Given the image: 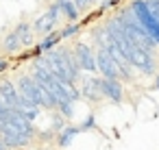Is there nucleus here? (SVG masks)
Returning a JSON list of instances; mask_svg holds the SVG:
<instances>
[{
  "mask_svg": "<svg viewBox=\"0 0 159 150\" xmlns=\"http://www.w3.org/2000/svg\"><path fill=\"white\" fill-rule=\"evenodd\" d=\"M16 85H18L20 94H22L26 100H31L33 104H37L39 109H57V107H59L57 96H55L48 87L39 85L31 74H22Z\"/></svg>",
  "mask_w": 159,
  "mask_h": 150,
  "instance_id": "nucleus-1",
  "label": "nucleus"
},
{
  "mask_svg": "<svg viewBox=\"0 0 159 150\" xmlns=\"http://www.w3.org/2000/svg\"><path fill=\"white\" fill-rule=\"evenodd\" d=\"M129 9L133 11V15L137 18V22L144 26V31L150 35V39L159 46V20L150 13L146 0H133V2L129 5Z\"/></svg>",
  "mask_w": 159,
  "mask_h": 150,
  "instance_id": "nucleus-2",
  "label": "nucleus"
},
{
  "mask_svg": "<svg viewBox=\"0 0 159 150\" xmlns=\"http://www.w3.org/2000/svg\"><path fill=\"white\" fill-rule=\"evenodd\" d=\"M96 63H98V74H100V78L124 81V72H122V68L116 63V59L109 55L107 48H98V50H96Z\"/></svg>",
  "mask_w": 159,
  "mask_h": 150,
  "instance_id": "nucleus-3",
  "label": "nucleus"
},
{
  "mask_svg": "<svg viewBox=\"0 0 159 150\" xmlns=\"http://www.w3.org/2000/svg\"><path fill=\"white\" fill-rule=\"evenodd\" d=\"M72 52H74V57H76V63H79V68L83 70V72H87V74H98V63H96V52L87 46V44H76L74 48H72Z\"/></svg>",
  "mask_w": 159,
  "mask_h": 150,
  "instance_id": "nucleus-4",
  "label": "nucleus"
},
{
  "mask_svg": "<svg viewBox=\"0 0 159 150\" xmlns=\"http://www.w3.org/2000/svg\"><path fill=\"white\" fill-rule=\"evenodd\" d=\"M59 18H61V9H59V5H57V2H52V5L48 7V11H46L44 15H39V18L35 20L33 29H35L37 33H42V35L46 37V35L55 33V26H57Z\"/></svg>",
  "mask_w": 159,
  "mask_h": 150,
  "instance_id": "nucleus-5",
  "label": "nucleus"
},
{
  "mask_svg": "<svg viewBox=\"0 0 159 150\" xmlns=\"http://www.w3.org/2000/svg\"><path fill=\"white\" fill-rule=\"evenodd\" d=\"M0 141H2L7 148H11V150H20V148H24V146H29V143H31V137L22 135V133H20V130H16L11 124H5V122H2V130H0Z\"/></svg>",
  "mask_w": 159,
  "mask_h": 150,
  "instance_id": "nucleus-6",
  "label": "nucleus"
},
{
  "mask_svg": "<svg viewBox=\"0 0 159 150\" xmlns=\"http://www.w3.org/2000/svg\"><path fill=\"white\" fill-rule=\"evenodd\" d=\"M0 102H5L11 109H18L22 102V94L13 81H2L0 83Z\"/></svg>",
  "mask_w": 159,
  "mask_h": 150,
  "instance_id": "nucleus-7",
  "label": "nucleus"
},
{
  "mask_svg": "<svg viewBox=\"0 0 159 150\" xmlns=\"http://www.w3.org/2000/svg\"><path fill=\"white\" fill-rule=\"evenodd\" d=\"M81 98H87V100H92V102H96V100H100V78L98 76H94V74H85V76H81Z\"/></svg>",
  "mask_w": 159,
  "mask_h": 150,
  "instance_id": "nucleus-8",
  "label": "nucleus"
},
{
  "mask_svg": "<svg viewBox=\"0 0 159 150\" xmlns=\"http://www.w3.org/2000/svg\"><path fill=\"white\" fill-rule=\"evenodd\" d=\"M100 94H102L105 98H109L111 102H122V98H124L122 81H116V78H100Z\"/></svg>",
  "mask_w": 159,
  "mask_h": 150,
  "instance_id": "nucleus-9",
  "label": "nucleus"
},
{
  "mask_svg": "<svg viewBox=\"0 0 159 150\" xmlns=\"http://www.w3.org/2000/svg\"><path fill=\"white\" fill-rule=\"evenodd\" d=\"M61 42V33H50V35H46L37 46H35V57H42V55H48L50 50H55L57 48V44Z\"/></svg>",
  "mask_w": 159,
  "mask_h": 150,
  "instance_id": "nucleus-10",
  "label": "nucleus"
},
{
  "mask_svg": "<svg viewBox=\"0 0 159 150\" xmlns=\"http://www.w3.org/2000/svg\"><path fill=\"white\" fill-rule=\"evenodd\" d=\"M81 133V128L79 126H72V124H68L57 137H55V141H57V146L59 148H68V146H72V141H74V137Z\"/></svg>",
  "mask_w": 159,
  "mask_h": 150,
  "instance_id": "nucleus-11",
  "label": "nucleus"
},
{
  "mask_svg": "<svg viewBox=\"0 0 159 150\" xmlns=\"http://www.w3.org/2000/svg\"><path fill=\"white\" fill-rule=\"evenodd\" d=\"M55 2L59 5V9H61V15H66V20L70 22V24H76V20H79V9H76V5H74V0H55Z\"/></svg>",
  "mask_w": 159,
  "mask_h": 150,
  "instance_id": "nucleus-12",
  "label": "nucleus"
},
{
  "mask_svg": "<svg viewBox=\"0 0 159 150\" xmlns=\"http://www.w3.org/2000/svg\"><path fill=\"white\" fill-rule=\"evenodd\" d=\"M13 31L18 33V37H20L22 46H31V44H33V31H35V29L31 26V22H20Z\"/></svg>",
  "mask_w": 159,
  "mask_h": 150,
  "instance_id": "nucleus-13",
  "label": "nucleus"
},
{
  "mask_svg": "<svg viewBox=\"0 0 159 150\" xmlns=\"http://www.w3.org/2000/svg\"><path fill=\"white\" fill-rule=\"evenodd\" d=\"M2 48H5L9 55H13V52H18V50L22 48V42H20V37H18V33H16V31H11V33H7V35H5Z\"/></svg>",
  "mask_w": 159,
  "mask_h": 150,
  "instance_id": "nucleus-14",
  "label": "nucleus"
},
{
  "mask_svg": "<svg viewBox=\"0 0 159 150\" xmlns=\"http://www.w3.org/2000/svg\"><path fill=\"white\" fill-rule=\"evenodd\" d=\"M66 120H68V117H66V115H61V113L57 111V113H55V117H52V126H50V130L59 135V133L68 126V122H66Z\"/></svg>",
  "mask_w": 159,
  "mask_h": 150,
  "instance_id": "nucleus-15",
  "label": "nucleus"
},
{
  "mask_svg": "<svg viewBox=\"0 0 159 150\" xmlns=\"http://www.w3.org/2000/svg\"><path fill=\"white\" fill-rule=\"evenodd\" d=\"M57 111L70 120V117L74 115V102H72V100H61V102H59V107H57Z\"/></svg>",
  "mask_w": 159,
  "mask_h": 150,
  "instance_id": "nucleus-16",
  "label": "nucleus"
},
{
  "mask_svg": "<svg viewBox=\"0 0 159 150\" xmlns=\"http://www.w3.org/2000/svg\"><path fill=\"white\" fill-rule=\"evenodd\" d=\"M79 24H68V26H63L59 33H61V39H68V37H72V35H76L79 33Z\"/></svg>",
  "mask_w": 159,
  "mask_h": 150,
  "instance_id": "nucleus-17",
  "label": "nucleus"
},
{
  "mask_svg": "<svg viewBox=\"0 0 159 150\" xmlns=\"http://www.w3.org/2000/svg\"><path fill=\"white\" fill-rule=\"evenodd\" d=\"M74 5H76L79 11H87V9L94 5V0H74Z\"/></svg>",
  "mask_w": 159,
  "mask_h": 150,
  "instance_id": "nucleus-18",
  "label": "nucleus"
},
{
  "mask_svg": "<svg viewBox=\"0 0 159 150\" xmlns=\"http://www.w3.org/2000/svg\"><path fill=\"white\" fill-rule=\"evenodd\" d=\"M94 126H96V120H94V115H89V117H87V120H85L79 128H81V130H92Z\"/></svg>",
  "mask_w": 159,
  "mask_h": 150,
  "instance_id": "nucleus-19",
  "label": "nucleus"
},
{
  "mask_svg": "<svg viewBox=\"0 0 159 150\" xmlns=\"http://www.w3.org/2000/svg\"><path fill=\"white\" fill-rule=\"evenodd\" d=\"M7 65H9V63H7L5 59H0V72H5V70H7Z\"/></svg>",
  "mask_w": 159,
  "mask_h": 150,
  "instance_id": "nucleus-20",
  "label": "nucleus"
},
{
  "mask_svg": "<svg viewBox=\"0 0 159 150\" xmlns=\"http://www.w3.org/2000/svg\"><path fill=\"white\" fill-rule=\"evenodd\" d=\"M155 89L159 91V74H157V78H155Z\"/></svg>",
  "mask_w": 159,
  "mask_h": 150,
  "instance_id": "nucleus-21",
  "label": "nucleus"
},
{
  "mask_svg": "<svg viewBox=\"0 0 159 150\" xmlns=\"http://www.w3.org/2000/svg\"><path fill=\"white\" fill-rule=\"evenodd\" d=\"M0 150H7V146H5L2 141H0Z\"/></svg>",
  "mask_w": 159,
  "mask_h": 150,
  "instance_id": "nucleus-22",
  "label": "nucleus"
},
{
  "mask_svg": "<svg viewBox=\"0 0 159 150\" xmlns=\"http://www.w3.org/2000/svg\"><path fill=\"white\" fill-rule=\"evenodd\" d=\"M7 150H11V148H7Z\"/></svg>",
  "mask_w": 159,
  "mask_h": 150,
  "instance_id": "nucleus-23",
  "label": "nucleus"
}]
</instances>
